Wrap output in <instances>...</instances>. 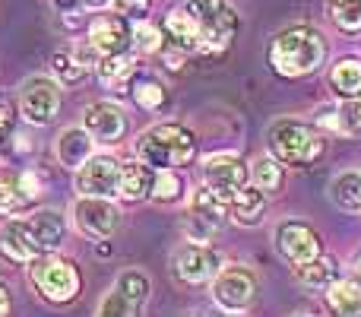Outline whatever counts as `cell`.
I'll use <instances>...</instances> for the list:
<instances>
[{
	"instance_id": "9a60e30c",
	"label": "cell",
	"mask_w": 361,
	"mask_h": 317,
	"mask_svg": "<svg viewBox=\"0 0 361 317\" xmlns=\"http://www.w3.org/2000/svg\"><path fill=\"white\" fill-rule=\"evenodd\" d=\"M0 257L10 263H32L38 257H44V251L32 238L25 219H13V222H6L0 229Z\"/></svg>"
},
{
	"instance_id": "d590c367",
	"label": "cell",
	"mask_w": 361,
	"mask_h": 317,
	"mask_svg": "<svg viewBox=\"0 0 361 317\" xmlns=\"http://www.w3.org/2000/svg\"><path fill=\"white\" fill-rule=\"evenodd\" d=\"M180 178L175 172H156V181H152V197L159 203H169V200H178L180 197Z\"/></svg>"
},
{
	"instance_id": "5bb4252c",
	"label": "cell",
	"mask_w": 361,
	"mask_h": 317,
	"mask_svg": "<svg viewBox=\"0 0 361 317\" xmlns=\"http://www.w3.org/2000/svg\"><path fill=\"white\" fill-rule=\"evenodd\" d=\"M82 127L95 143H118L127 131V114L114 102H95L82 112Z\"/></svg>"
},
{
	"instance_id": "f1b7e54d",
	"label": "cell",
	"mask_w": 361,
	"mask_h": 317,
	"mask_svg": "<svg viewBox=\"0 0 361 317\" xmlns=\"http://www.w3.org/2000/svg\"><path fill=\"white\" fill-rule=\"evenodd\" d=\"M326 13L339 32H349V35L361 32V0H330Z\"/></svg>"
},
{
	"instance_id": "e575fe53",
	"label": "cell",
	"mask_w": 361,
	"mask_h": 317,
	"mask_svg": "<svg viewBox=\"0 0 361 317\" xmlns=\"http://www.w3.org/2000/svg\"><path fill=\"white\" fill-rule=\"evenodd\" d=\"M29 206V197L19 191L16 178L13 181H0V216H13V213L25 210Z\"/></svg>"
},
{
	"instance_id": "b9f144b4",
	"label": "cell",
	"mask_w": 361,
	"mask_h": 317,
	"mask_svg": "<svg viewBox=\"0 0 361 317\" xmlns=\"http://www.w3.org/2000/svg\"><path fill=\"white\" fill-rule=\"evenodd\" d=\"M352 280H355L358 286H361V251H358L355 261H352Z\"/></svg>"
},
{
	"instance_id": "5b68a950",
	"label": "cell",
	"mask_w": 361,
	"mask_h": 317,
	"mask_svg": "<svg viewBox=\"0 0 361 317\" xmlns=\"http://www.w3.org/2000/svg\"><path fill=\"white\" fill-rule=\"evenodd\" d=\"M146 301H149V276L143 270H124L111 292L102 299L95 317H140Z\"/></svg>"
},
{
	"instance_id": "f35d334b",
	"label": "cell",
	"mask_w": 361,
	"mask_h": 317,
	"mask_svg": "<svg viewBox=\"0 0 361 317\" xmlns=\"http://www.w3.org/2000/svg\"><path fill=\"white\" fill-rule=\"evenodd\" d=\"M51 4H54L57 10L63 13V16H67V13L73 16V13H80V10H82V0H51Z\"/></svg>"
},
{
	"instance_id": "e0dca14e",
	"label": "cell",
	"mask_w": 361,
	"mask_h": 317,
	"mask_svg": "<svg viewBox=\"0 0 361 317\" xmlns=\"http://www.w3.org/2000/svg\"><path fill=\"white\" fill-rule=\"evenodd\" d=\"M92 146L95 140L89 137L86 127H67V131H61V137H57V162L67 168H82L89 159H92Z\"/></svg>"
},
{
	"instance_id": "8fae6325",
	"label": "cell",
	"mask_w": 361,
	"mask_h": 317,
	"mask_svg": "<svg viewBox=\"0 0 361 317\" xmlns=\"http://www.w3.org/2000/svg\"><path fill=\"white\" fill-rule=\"evenodd\" d=\"M175 273L178 280L184 282H206V280H216L222 273V254L209 244H200L190 241L184 248H178L175 254Z\"/></svg>"
},
{
	"instance_id": "7bdbcfd3",
	"label": "cell",
	"mask_w": 361,
	"mask_h": 317,
	"mask_svg": "<svg viewBox=\"0 0 361 317\" xmlns=\"http://www.w3.org/2000/svg\"><path fill=\"white\" fill-rule=\"evenodd\" d=\"M200 317H225V314H216V311H200Z\"/></svg>"
},
{
	"instance_id": "60d3db41",
	"label": "cell",
	"mask_w": 361,
	"mask_h": 317,
	"mask_svg": "<svg viewBox=\"0 0 361 317\" xmlns=\"http://www.w3.org/2000/svg\"><path fill=\"white\" fill-rule=\"evenodd\" d=\"M114 0H82V6H89V10H105V6H111Z\"/></svg>"
},
{
	"instance_id": "d4e9b609",
	"label": "cell",
	"mask_w": 361,
	"mask_h": 317,
	"mask_svg": "<svg viewBox=\"0 0 361 317\" xmlns=\"http://www.w3.org/2000/svg\"><path fill=\"white\" fill-rule=\"evenodd\" d=\"M330 86L336 89L343 99H358L361 95V61H355V57H343V61L333 64Z\"/></svg>"
},
{
	"instance_id": "277c9868",
	"label": "cell",
	"mask_w": 361,
	"mask_h": 317,
	"mask_svg": "<svg viewBox=\"0 0 361 317\" xmlns=\"http://www.w3.org/2000/svg\"><path fill=\"white\" fill-rule=\"evenodd\" d=\"M29 276H32V286L38 289V295L54 301V305L73 301L82 286L76 263L67 261V257H57V254H44V257H38V261H32Z\"/></svg>"
},
{
	"instance_id": "9c48e42d",
	"label": "cell",
	"mask_w": 361,
	"mask_h": 317,
	"mask_svg": "<svg viewBox=\"0 0 361 317\" xmlns=\"http://www.w3.org/2000/svg\"><path fill=\"white\" fill-rule=\"evenodd\" d=\"M121 165L114 156H92L82 168H76V191L80 197H114L121 191Z\"/></svg>"
},
{
	"instance_id": "2e32d148",
	"label": "cell",
	"mask_w": 361,
	"mask_h": 317,
	"mask_svg": "<svg viewBox=\"0 0 361 317\" xmlns=\"http://www.w3.org/2000/svg\"><path fill=\"white\" fill-rule=\"evenodd\" d=\"M25 225H29L32 238L38 241V248H42L44 254L61 248L63 235H67V219H63L61 210H38L25 219Z\"/></svg>"
},
{
	"instance_id": "ac0fdd59",
	"label": "cell",
	"mask_w": 361,
	"mask_h": 317,
	"mask_svg": "<svg viewBox=\"0 0 361 317\" xmlns=\"http://www.w3.org/2000/svg\"><path fill=\"white\" fill-rule=\"evenodd\" d=\"M165 38H169L171 48L184 51V54L203 48V32H200V25L193 23L184 10H175L165 16Z\"/></svg>"
},
{
	"instance_id": "3957f363",
	"label": "cell",
	"mask_w": 361,
	"mask_h": 317,
	"mask_svg": "<svg viewBox=\"0 0 361 317\" xmlns=\"http://www.w3.org/2000/svg\"><path fill=\"white\" fill-rule=\"evenodd\" d=\"M269 150H273V159L286 165H311L324 152V140L314 127L301 121H276L269 127Z\"/></svg>"
},
{
	"instance_id": "f546056e",
	"label": "cell",
	"mask_w": 361,
	"mask_h": 317,
	"mask_svg": "<svg viewBox=\"0 0 361 317\" xmlns=\"http://www.w3.org/2000/svg\"><path fill=\"white\" fill-rule=\"evenodd\" d=\"M51 70H54V76H57L61 86H76V83H82L86 73H89L73 54H63V51H57V54L51 57Z\"/></svg>"
},
{
	"instance_id": "8d00e7d4",
	"label": "cell",
	"mask_w": 361,
	"mask_h": 317,
	"mask_svg": "<svg viewBox=\"0 0 361 317\" xmlns=\"http://www.w3.org/2000/svg\"><path fill=\"white\" fill-rule=\"evenodd\" d=\"M146 10H149V0H114V13L130 19H146Z\"/></svg>"
},
{
	"instance_id": "ba28073f",
	"label": "cell",
	"mask_w": 361,
	"mask_h": 317,
	"mask_svg": "<svg viewBox=\"0 0 361 317\" xmlns=\"http://www.w3.org/2000/svg\"><path fill=\"white\" fill-rule=\"evenodd\" d=\"M203 181L222 200H235L247 187V165L235 152H212L203 162Z\"/></svg>"
},
{
	"instance_id": "d6a6232c",
	"label": "cell",
	"mask_w": 361,
	"mask_h": 317,
	"mask_svg": "<svg viewBox=\"0 0 361 317\" xmlns=\"http://www.w3.org/2000/svg\"><path fill=\"white\" fill-rule=\"evenodd\" d=\"M180 10H184L187 16H190L193 23L203 29V25H209L212 19L225 10V0H184V6H180Z\"/></svg>"
},
{
	"instance_id": "ffe728a7",
	"label": "cell",
	"mask_w": 361,
	"mask_h": 317,
	"mask_svg": "<svg viewBox=\"0 0 361 317\" xmlns=\"http://www.w3.org/2000/svg\"><path fill=\"white\" fill-rule=\"evenodd\" d=\"M152 181H156V172L143 162H124L121 165V197L124 200H146L152 197Z\"/></svg>"
},
{
	"instance_id": "4fadbf2b",
	"label": "cell",
	"mask_w": 361,
	"mask_h": 317,
	"mask_svg": "<svg viewBox=\"0 0 361 317\" xmlns=\"http://www.w3.org/2000/svg\"><path fill=\"white\" fill-rule=\"evenodd\" d=\"M130 42H133V32L127 25V19L118 16V13H102V16H95L89 23V44L95 48L99 57L124 54Z\"/></svg>"
},
{
	"instance_id": "6da1fadb",
	"label": "cell",
	"mask_w": 361,
	"mask_h": 317,
	"mask_svg": "<svg viewBox=\"0 0 361 317\" xmlns=\"http://www.w3.org/2000/svg\"><path fill=\"white\" fill-rule=\"evenodd\" d=\"M326 42L311 25H288L269 44V64L279 76H307L324 64Z\"/></svg>"
},
{
	"instance_id": "83f0119b",
	"label": "cell",
	"mask_w": 361,
	"mask_h": 317,
	"mask_svg": "<svg viewBox=\"0 0 361 317\" xmlns=\"http://www.w3.org/2000/svg\"><path fill=\"white\" fill-rule=\"evenodd\" d=\"M95 70H99V80L105 83V86H121V83L130 80L133 73V54H111V57H99V64H95Z\"/></svg>"
},
{
	"instance_id": "d6986e66",
	"label": "cell",
	"mask_w": 361,
	"mask_h": 317,
	"mask_svg": "<svg viewBox=\"0 0 361 317\" xmlns=\"http://www.w3.org/2000/svg\"><path fill=\"white\" fill-rule=\"evenodd\" d=\"M295 282H298L301 289H330L333 282H339V263L333 261V257H314L311 263H301V267H295Z\"/></svg>"
},
{
	"instance_id": "52a82bcc",
	"label": "cell",
	"mask_w": 361,
	"mask_h": 317,
	"mask_svg": "<svg viewBox=\"0 0 361 317\" xmlns=\"http://www.w3.org/2000/svg\"><path fill=\"white\" fill-rule=\"evenodd\" d=\"M257 295V280L247 267L235 263V267H225L222 273L212 280V301H216L219 311L238 314L254 301Z\"/></svg>"
},
{
	"instance_id": "44dd1931",
	"label": "cell",
	"mask_w": 361,
	"mask_h": 317,
	"mask_svg": "<svg viewBox=\"0 0 361 317\" xmlns=\"http://www.w3.org/2000/svg\"><path fill=\"white\" fill-rule=\"evenodd\" d=\"M235 29H238V16H235L231 6H225L209 25L200 29L203 32V48L200 51H206V54H219V51H225L231 44V38H235Z\"/></svg>"
},
{
	"instance_id": "836d02e7",
	"label": "cell",
	"mask_w": 361,
	"mask_h": 317,
	"mask_svg": "<svg viewBox=\"0 0 361 317\" xmlns=\"http://www.w3.org/2000/svg\"><path fill=\"white\" fill-rule=\"evenodd\" d=\"M162 44H165V35H162V29H159V25L146 23V19L133 25V48H137V51L152 54V51H159Z\"/></svg>"
},
{
	"instance_id": "7c38bea8",
	"label": "cell",
	"mask_w": 361,
	"mask_h": 317,
	"mask_svg": "<svg viewBox=\"0 0 361 317\" xmlns=\"http://www.w3.org/2000/svg\"><path fill=\"white\" fill-rule=\"evenodd\" d=\"M76 225L82 229V235L89 238H111L121 225V210L111 200L102 197H80L73 206Z\"/></svg>"
},
{
	"instance_id": "8992f818",
	"label": "cell",
	"mask_w": 361,
	"mask_h": 317,
	"mask_svg": "<svg viewBox=\"0 0 361 317\" xmlns=\"http://www.w3.org/2000/svg\"><path fill=\"white\" fill-rule=\"evenodd\" d=\"M61 108V83L51 76H29L19 89V114L29 124H51Z\"/></svg>"
},
{
	"instance_id": "7a4b0ae2",
	"label": "cell",
	"mask_w": 361,
	"mask_h": 317,
	"mask_svg": "<svg viewBox=\"0 0 361 317\" xmlns=\"http://www.w3.org/2000/svg\"><path fill=\"white\" fill-rule=\"evenodd\" d=\"M137 156L152 172H175L197 156V140L180 124H156L137 140Z\"/></svg>"
},
{
	"instance_id": "484cf974",
	"label": "cell",
	"mask_w": 361,
	"mask_h": 317,
	"mask_svg": "<svg viewBox=\"0 0 361 317\" xmlns=\"http://www.w3.org/2000/svg\"><path fill=\"white\" fill-rule=\"evenodd\" d=\"M330 197L339 210L345 213H358L361 210V174L358 172H343L333 178L330 184Z\"/></svg>"
},
{
	"instance_id": "4dcf8cb0",
	"label": "cell",
	"mask_w": 361,
	"mask_h": 317,
	"mask_svg": "<svg viewBox=\"0 0 361 317\" xmlns=\"http://www.w3.org/2000/svg\"><path fill=\"white\" fill-rule=\"evenodd\" d=\"M133 102L140 108H146V112H159L165 105V86L159 80H152V76H143V80L133 83Z\"/></svg>"
},
{
	"instance_id": "ab89813d",
	"label": "cell",
	"mask_w": 361,
	"mask_h": 317,
	"mask_svg": "<svg viewBox=\"0 0 361 317\" xmlns=\"http://www.w3.org/2000/svg\"><path fill=\"white\" fill-rule=\"evenodd\" d=\"M13 311V299H10V289L0 282V317H10Z\"/></svg>"
},
{
	"instance_id": "603a6c76",
	"label": "cell",
	"mask_w": 361,
	"mask_h": 317,
	"mask_svg": "<svg viewBox=\"0 0 361 317\" xmlns=\"http://www.w3.org/2000/svg\"><path fill=\"white\" fill-rule=\"evenodd\" d=\"M263 210H267V193L257 191V187H244L235 200H231V219L238 225H260Z\"/></svg>"
},
{
	"instance_id": "1f68e13d",
	"label": "cell",
	"mask_w": 361,
	"mask_h": 317,
	"mask_svg": "<svg viewBox=\"0 0 361 317\" xmlns=\"http://www.w3.org/2000/svg\"><path fill=\"white\" fill-rule=\"evenodd\" d=\"M336 133L361 137V99H345L336 108Z\"/></svg>"
},
{
	"instance_id": "7402d4cb",
	"label": "cell",
	"mask_w": 361,
	"mask_h": 317,
	"mask_svg": "<svg viewBox=\"0 0 361 317\" xmlns=\"http://www.w3.org/2000/svg\"><path fill=\"white\" fill-rule=\"evenodd\" d=\"M190 219H193V222H203L206 229L216 232L219 225L225 222V200L219 197V193H212L209 187L203 184L197 193H193V200H190Z\"/></svg>"
},
{
	"instance_id": "74e56055",
	"label": "cell",
	"mask_w": 361,
	"mask_h": 317,
	"mask_svg": "<svg viewBox=\"0 0 361 317\" xmlns=\"http://www.w3.org/2000/svg\"><path fill=\"white\" fill-rule=\"evenodd\" d=\"M13 105H10V99L6 95H0V140H6L10 137V131H13Z\"/></svg>"
},
{
	"instance_id": "cb8c5ba5",
	"label": "cell",
	"mask_w": 361,
	"mask_h": 317,
	"mask_svg": "<svg viewBox=\"0 0 361 317\" xmlns=\"http://www.w3.org/2000/svg\"><path fill=\"white\" fill-rule=\"evenodd\" d=\"M333 314L336 317H361V286L355 280H339L326 292Z\"/></svg>"
},
{
	"instance_id": "4316f807",
	"label": "cell",
	"mask_w": 361,
	"mask_h": 317,
	"mask_svg": "<svg viewBox=\"0 0 361 317\" xmlns=\"http://www.w3.org/2000/svg\"><path fill=\"white\" fill-rule=\"evenodd\" d=\"M250 178H254V187L263 193H279L282 184H286V174H282L279 159L273 156H260L250 165Z\"/></svg>"
},
{
	"instance_id": "30bf717a",
	"label": "cell",
	"mask_w": 361,
	"mask_h": 317,
	"mask_svg": "<svg viewBox=\"0 0 361 317\" xmlns=\"http://www.w3.org/2000/svg\"><path fill=\"white\" fill-rule=\"evenodd\" d=\"M276 248H279V254L286 257L292 267L311 263L314 257H320V251H324L317 232L305 222H295V219H288V222H282L279 229H276Z\"/></svg>"
}]
</instances>
